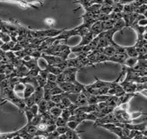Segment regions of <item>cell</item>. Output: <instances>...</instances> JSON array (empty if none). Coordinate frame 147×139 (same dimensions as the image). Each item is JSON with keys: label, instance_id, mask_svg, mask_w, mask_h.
<instances>
[{"label": "cell", "instance_id": "6da1fadb", "mask_svg": "<svg viewBox=\"0 0 147 139\" xmlns=\"http://www.w3.org/2000/svg\"><path fill=\"white\" fill-rule=\"evenodd\" d=\"M65 96L69 99L71 103L78 106H83L88 105V98L83 93H65Z\"/></svg>", "mask_w": 147, "mask_h": 139}, {"label": "cell", "instance_id": "7a4b0ae2", "mask_svg": "<svg viewBox=\"0 0 147 139\" xmlns=\"http://www.w3.org/2000/svg\"><path fill=\"white\" fill-rule=\"evenodd\" d=\"M126 93H137L138 84L131 81H123L119 83Z\"/></svg>", "mask_w": 147, "mask_h": 139}, {"label": "cell", "instance_id": "3957f363", "mask_svg": "<svg viewBox=\"0 0 147 139\" xmlns=\"http://www.w3.org/2000/svg\"><path fill=\"white\" fill-rule=\"evenodd\" d=\"M128 58V56L126 54H115L113 56L110 57L109 61L123 65Z\"/></svg>", "mask_w": 147, "mask_h": 139}, {"label": "cell", "instance_id": "277c9868", "mask_svg": "<svg viewBox=\"0 0 147 139\" xmlns=\"http://www.w3.org/2000/svg\"><path fill=\"white\" fill-rule=\"evenodd\" d=\"M135 96H137V93H125V94L121 95V97L118 98L117 107L124 104L129 103L130 100Z\"/></svg>", "mask_w": 147, "mask_h": 139}, {"label": "cell", "instance_id": "5b68a950", "mask_svg": "<svg viewBox=\"0 0 147 139\" xmlns=\"http://www.w3.org/2000/svg\"><path fill=\"white\" fill-rule=\"evenodd\" d=\"M94 34L90 31L89 32H88L86 33V34H84L83 36H81V41L80 42V43L78 45L81 47L88 45L90 43H91L92 41L94 39Z\"/></svg>", "mask_w": 147, "mask_h": 139}, {"label": "cell", "instance_id": "8992f818", "mask_svg": "<svg viewBox=\"0 0 147 139\" xmlns=\"http://www.w3.org/2000/svg\"><path fill=\"white\" fill-rule=\"evenodd\" d=\"M90 31L94 35H96V36L101 34V33L103 32V24L101 21H96V22L92 24V26L90 27Z\"/></svg>", "mask_w": 147, "mask_h": 139}, {"label": "cell", "instance_id": "52a82bcc", "mask_svg": "<svg viewBox=\"0 0 147 139\" xmlns=\"http://www.w3.org/2000/svg\"><path fill=\"white\" fill-rule=\"evenodd\" d=\"M125 91L123 90L122 86L120 84H118L117 86H116L114 88H110L109 90V92H108V95H114V96L117 97V98H119L121 95L125 94Z\"/></svg>", "mask_w": 147, "mask_h": 139}, {"label": "cell", "instance_id": "ba28073f", "mask_svg": "<svg viewBox=\"0 0 147 139\" xmlns=\"http://www.w3.org/2000/svg\"><path fill=\"white\" fill-rule=\"evenodd\" d=\"M33 98H34L35 102H36V104H38L40 102L44 99V89L41 87H37L36 88L34 93L33 94Z\"/></svg>", "mask_w": 147, "mask_h": 139}, {"label": "cell", "instance_id": "9c48e42d", "mask_svg": "<svg viewBox=\"0 0 147 139\" xmlns=\"http://www.w3.org/2000/svg\"><path fill=\"white\" fill-rule=\"evenodd\" d=\"M24 86V90L23 92V98L24 99L31 97L36 90V87L33 85L29 84V83H25Z\"/></svg>", "mask_w": 147, "mask_h": 139}, {"label": "cell", "instance_id": "30bf717a", "mask_svg": "<svg viewBox=\"0 0 147 139\" xmlns=\"http://www.w3.org/2000/svg\"><path fill=\"white\" fill-rule=\"evenodd\" d=\"M58 85L65 93H72L74 88V84L72 83H69V82L65 81Z\"/></svg>", "mask_w": 147, "mask_h": 139}, {"label": "cell", "instance_id": "8fae6325", "mask_svg": "<svg viewBox=\"0 0 147 139\" xmlns=\"http://www.w3.org/2000/svg\"><path fill=\"white\" fill-rule=\"evenodd\" d=\"M125 51L126 54L128 55V57L131 58H138L139 55H138V51H137L135 46H131V47H125Z\"/></svg>", "mask_w": 147, "mask_h": 139}, {"label": "cell", "instance_id": "7c38bea8", "mask_svg": "<svg viewBox=\"0 0 147 139\" xmlns=\"http://www.w3.org/2000/svg\"><path fill=\"white\" fill-rule=\"evenodd\" d=\"M115 22H116V21L113 19H110V20H108L102 22L103 31H108V30L113 29V28H114Z\"/></svg>", "mask_w": 147, "mask_h": 139}, {"label": "cell", "instance_id": "4fadbf2b", "mask_svg": "<svg viewBox=\"0 0 147 139\" xmlns=\"http://www.w3.org/2000/svg\"><path fill=\"white\" fill-rule=\"evenodd\" d=\"M45 69L47 70L49 73L53 74V75H56V76L58 75H60V74L63 72V70H61V68H58V67H57L56 66H50V65H47Z\"/></svg>", "mask_w": 147, "mask_h": 139}, {"label": "cell", "instance_id": "5bb4252c", "mask_svg": "<svg viewBox=\"0 0 147 139\" xmlns=\"http://www.w3.org/2000/svg\"><path fill=\"white\" fill-rule=\"evenodd\" d=\"M38 111H39V114L43 115L45 113L48 112L47 110V102L43 99L41 102L38 104Z\"/></svg>", "mask_w": 147, "mask_h": 139}, {"label": "cell", "instance_id": "9a60e30c", "mask_svg": "<svg viewBox=\"0 0 147 139\" xmlns=\"http://www.w3.org/2000/svg\"><path fill=\"white\" fill-rule=\"evenodd\" d=\"M103 54L109 56V57H111L116 54V50H115V47L113 45H109V46L106 47V48L103 49Z\"/></svg>", "mask_w": 147, "mask_h": 139}, {"label": "cell", "instance_id": "2e32d148", "mask_svg": "<svg viewBox=\"0 0 147 139\" xmlns=\"http://www.w3.org/2000/svg\"><path fill=\"white\" fill-rule=\"evenodd\" d=\"M138 61V58H131V57H128L126 59V61H125L124 64L123 66H127L128 68H133L135 65L137 64Z\"/></svg>", "mask_w": 147, "mask_h": 139}, {"label": "cell", "instance_id": "e0dca14e", "mask_svg": "<svg viewBox=\"0 0 147 139\" xmlns=\"http://www.w3.org/2000/svg\"><path fill=\"white\" fill-rule=\"evenodd\" d=\"M98 1H76V4H79L80 5H81L82 7L84 8L85 10H87L88 8H89L90 6H92L93 4H96V3H98Z\"/></svg>", "mask_w": 147, "mask_h": 139}, {"label": "cell", "instance_id": "ac0fdd59", "mask_svg": "<svg viewBox=\"0 0 147 139\" xmlns=\"http://www.w3.org/2000/svg\"><path fill=\"white\" fill-rule=\"evenodd\" d=\"M24 114L26 117V120H27V124H31V121H32L33 118L35 117L34 114H33V113H32V111H31V109H30L29 107H27V106L25 108V109L24 111Z\"/></svg>", "mask_w": 147, "mask_h": 139}, {"label": "cell", "instance_id": "d6986e66", "mask_svg": "<svg viewBox=\"0 0 147 139\" xmlns=\"http://www.w3.org/2000/svg\"><path fill=\"white\" fill-rule=\"evenodd\" d=\"M95 54H96V63H102V62L109 61L110 57L109 56H106V55H105L103 53H100V54L95 53Z\"/></svg>", "mask_w": 147, "mask_h": 139}, {"label": "cell", "instance_id": "ffe728a7", "mask_svg": "<svg viewBox=\"0 0 147 139\" xmlns=\"http://www.w3.org/2000/svg\"><path fill=\"white\" fill-rule=\"evenodd\" d=\"M62 111H63V110H61V108H58L57 106H55V107H53V108H51V109L50 110L49 112L50 114L52 115L53 118H59V117H61Z\"/></svg>", "mask_w": 147, "mask_h": 139}, {"label": "cell", "instance_id": "44dd1931", "mask_svg": "<svg viewBox=\"0 0 147 139\" xmlns=\"http://www.w3.org/2000/svg\"><path fill=\"white\" fill-rule=\"evenodd\" d=\"M76 74H77V73L67 74V75L64 74L65 76V81L72 83H74L75 82L77 81V80H76Z\"/></svg>", "mask_w": 147, "mask_h": 139}, {"label": "cell", "instance_id": "7402d4cb", "mask_svg": "<svg viewBox=\"0 0 147 139\" xmlns=\"http://www.w3.org/2000/svg\"><path fill=\"white\" fill-rule=\"evenodd\" d=\"M126 27V24H125L124 21H123V19H120L119 20L116 21L115 22L114 28H115L118 31H121V29H123V28Z\"/></svg>", "mask_w": 147, "mask_h": 139}, {"label": "cell", "instance_id": "603a6c76", "mask_svg": "<svg viewBox=\"0 0 147 139\" xmlns=\"http://www.w3.org/2000/svg\"><path fill=\"white\" fill-rule=\"evenodd\" d=\"M71 115H72V114H71V111L68 108H65V109L63 110V111H62L61 117L62 118L64 119L65 120H66L67 122H68Z\"/></svg>", "mask_w": 147, "mask_h": 139}, {"label": "cell", "instance_id": "cb8c5ba5", "mask_svg": "<svg viewBox=\"0 0 147 139\" xmlns=\"http://www.w3.org/2000/svg\"><path fill=\"white\" fill-rule=\"evenodd\" d=\"M36 81L37 83H38V86L41 87V88H44L45 85H46L47 82V79L42 77L40 76V75H38L36 77Z\"/></svg>", "mask_w": 147, "mask_h": 139}, {"label": "cell", "instance_id": "d4e9b609", "mask_svg": "<svg viewBox=\"0 0 147 139\" xmlns=\"http://www.w3.org/2000/svg\"><path fill=\"white\" fill-rule=\"evenodd\" d=\"M42 121V115H40V114H38L36 116L34 117L33 119V120L31 121V125H34V126H38V125H39L40 123H41V122Z\"/></svg>", "mask_w": 147, "mask_h": 139}, {"label": "cell", "instance_id": "484cf974", "mask_svg": "<svg viewBox=\"0 0 147 139\" xmlns=\"http://www.w3.org/2000/svg\"><path fill=\"white\" fill-rule=\"evenodd\" d=\"M80 123H78L77 121H75V120H69L67 123V126L70 130H76V129L77 128V127L80 125Z\"/></svg>", "mask_w": 147, "mask_h": 139}, {"label": "cell", "instance_id": "4316f807", "mask_svg": "<svg viewBox=\"0 0 147 139\" xmlns=\"http://www.w3.org/2000/svg\"><path fill=\"white\" fill-rule=\"evenodd\" d=\"M64 96H65L64 93H63V94H61V95H52L51 100L53 102H54L56 104L61 102L62 100H63V98H64Z\"/></svg>", "mask_w": 147, "mask_h": 139}, {"label": "cell", "instance_id": "83f0119b", "mask_svg": "<svg viewBox=\"0 0 147 139\" xmlns=\"http://www.w3.org/2000/svg\"><path fill=\"white\" fill-rule=\"evenodd\" d=\"M70 129L68 127L67 125L65 126H63V127H58L56 128V132L59 134V135H63V134H65Z\"/></svg>", "mask_w": 147, "mask_h": 139}, {"label": "cell", "instance_id": "f1b7e54d", "mask_svg": "<svg viewBox=\"0 0 147 139\" xmlns=\"http://www.w3.org/2000/svg\"><path fill=\"white\" fill-rule=\"evenodd\" d=\"M25 103H26V105L27 107H31L33 105L36 104V102H35L34 98H33V95H32L31 97L27 98L24 99Z\"/></svg>", "mask_w": 147, "mask_h": 139}, {"label": "cell", "instance_id": "f546056e", "mask_svg": "<svg viewBox=\"0 0 147 139\" xmlns=\"http://www.w3.org/2000/svg\"><path fill=\"white\" fill-rule=\"evenodd\" d=\"M65 93L63 92V90L60 88V86H56L55 88H53V89L51 90V95H61Z\"/></svg>", "mask_w": 147, "mask_h": 139}, {"label": "cell", "instance_id": "4dcf8cb0", "mask_svg": "<svg viewBox=\"0 0 147 139\" xmlns=\"http://www.w3.org/2000/svg\"><path fill=\"white\" fill-rule=\"evenodd\" d=\"M98 127H103V128H104L105 130H108V131H109L110 132L112 130H114V129L117 126L115 125L114 123H108V124H103V125H99Z\"/></svg>", "mask_w": 147, "mask_h": 139}, {"label": "cell", "instance_id": "1f68e13d", "mask_svg": "<svg viewBox=\"0 0 147 139\" xmlns=\"http://www.w3.org/2000/svg\"><path fill=\"white\" fill-rule=\"evenodd\" d=\"M67 122L66 121V120H65L64 119L62 118L61 117H59V118H58L56 119V127H63V126H65L67 125Z\"/></svg>", "mask_w": 147, "mask_h": 139}, {"label": "cell", "instance_id": "d6a6232c", "mask_svg": "<svg viewBox=\"0 0 147 139\" xmlns=\"http://www.w3.org/2000/svg\"><path fill=\"white\" fill-rule=\"evenodd\" d=\"M57 86H58V83H56V82L47 81V82L46 85H45V86L44 87V88H48V89L51 90Z\"/></svg>", "mask_w": 147, "mask_h": 139}, {"label": "cell", "instance_id": "836d02e7", "mask_svg": "<svg viewBox=\"0 0 147 139\" xmlns=\"http://www.w3.org/2000/svg\"><path fill=\"white\" fill-rule=\"evenodd\" d=\"M65 76L64 74L62 73L60 74V75H57L56 83H57L58 84H59V83H63V82H65Z\"/></svg>", "mask_w": 147, "mask_h": 139}, {"label": "cell", "instance_id": "e575fe53", "mask_svg": "<svg viewBox=\"0 0 147 139\" xmlns=\"http://www.w3.org/2000/svg\"><path fill=\"white\" fill-rule=\"evenodd\" d=\"M64 95H65V93H64ZM61 103L63 104L65 106L66 108H67L68 107H69L70 105L72 104L71 102V101H70L69 99H68L65 96H64V98H63V100H62V101H61Z\"/></svg>", "mask_w": 147, "mask_h": 139}, {"label": "cell", "instance_id": "d590c367", "mask_svg": "<svg viewBox=\"0 0 147 139\" xmlns=\"http://www.w3.org/2000/svg\"><path fill=\"white\" fill-rule=\"evenodd\" d=\"M29 108H30V109H31V111H32V113H33V114H34L35 116H36V115H37L38 114H39V111H38V104H36L33 105L32 106L29 107Z\"/></svg>", "mask_w": 147, "mask_h": 139}, {"label": "cell", "instance_id": "8d00e7d4", "mask_svg": "<svg viewBox=\"0 0 147 139\" xmlns=\"http://www.w3.org/2000/svg\"><path fill=\"white\" fill-rule=\"evenodd\" d=\"M56 79H57V76H56V75H53V74L49 73V74H48L47 77V81H53V82H56Z\"/></svg>", "mask_w": 147, "mask_h": 139}, {"label": "cell", "instance_id": "74e56055", "mask_svg": "<svg viewBox=\"0 0 147 139\" xmlns=\"http://www.w3.org/2000/svg\"><path fill=\"white\" fill-rule=\"evenodd\" d=\"M45 24L49 26H53V24H54L55 23L54 20L52 19V18H47V19H45Z\"/></svg>", "mask_w": 147, "mask_h": 139}, {"label": "cell", "instance_id": "f35d334b", "mask_svg": "<svg viewBox=\"0 0 147 139\" xmlns=\"http://www.w3.org/2000/svg\"><path fill=\"white\" fill-rule=\"evenodd\" d=\"M138 25L141 26H147V18H143V19L140 20L138 23Z\"/></svg>", "mask_w": 147, "mask_h": 139}, {"label": "cell", "instance_id": "ab89813d", "mask_svg": "<svg viewBox=\"0 0 147 139\" xmlns=\"http://www.w3.org/2000/svg\"><path fill=\"white\" fill-rule=\"evenodd\" d=\"M56 106V104L54 102H53L51 100H49V101L47 102V110H48V112L51 109V108H53V107Z\"/></svg>", "mask_w": 147, "mask_h": 139}, {"label": "cell", "instance_id": "60d3db41", "mask_svg": "<svg viewBox=\"0 0 147 139\" xmlns=\"http://www.w3.org/2000/svg\"><path fill=\"white\" fill-rule=\"evenodd\" d=\"M7 79V76H6V74L4 73H0V82L3 81L4 80Z\"/></svg>", "mask_w": 147, "mask_h": 139}, {"label": "cell", "instance_id": "b9f144b4", "mask_svg": "<svg viewBox=\"0 0 147 139\" xmlns=\"http://www.w3.org/2000/svg\"><path fill=\"white\" fill-rule=\"evenodd\" d=\"M142 94H143L144 96H146L147 98V90H142V91L141 92Z\"/></svg>", "mask_w": 147, "mask_h": 139}, {"label": "cell", "instance_id": "7bdbcfd3", "mask_svg": "<svg viewBox=\"0 0 147 139\" xmlns=\"http://www.w3.org/2000/svg\"><path fill=\"white\" fill-rule=\"evenodd\" d=\"M119 139H131V138H128V137H127V136H123L119 137Z\"/></svg>", "mask_w": 147, "mask_h": 139}, {"label": "cell", "instance_id": "ee69618b", "mask_svg": "<svg viewBox=\"0 0 147 139\" xmlns=\"http://www.w3.org/2000/svg\"><path fill=\"white\" fill-rule=\"evenodd\" d=\"M13 139H23V138H22V137L20 136H15Z\"/></svg>", "mask_w": 147, "mask_h": 139}, {"label": "cell", "instance_id": "f6af8a7d", "mask_svg": "<svg viewBox=\"0 0 147 139\" xmlns=\"http://www.w3.org/2000/svg\"><path fill=\"white\" fill-rule=\"evenodd\" d=\"M144 38L146 41H147V33H145L144 34Z\"/></svg>", "mask_w": 147, "mask_h": 139}, {"label": "cell", "instance_id": "bcb514c9", "mask_svg": "<svg viewBox=\"0 0 147 139\" xmlns=\"http://www.w3.org/2000/svg\"><path fill=\"white\" fill-rule=\"evenodd\" d=\"M1 61H2V59H1V57L0 56V62H1Z\"/></svg>", "mask_w": 147, "mask_h": 139}]
</instances>
